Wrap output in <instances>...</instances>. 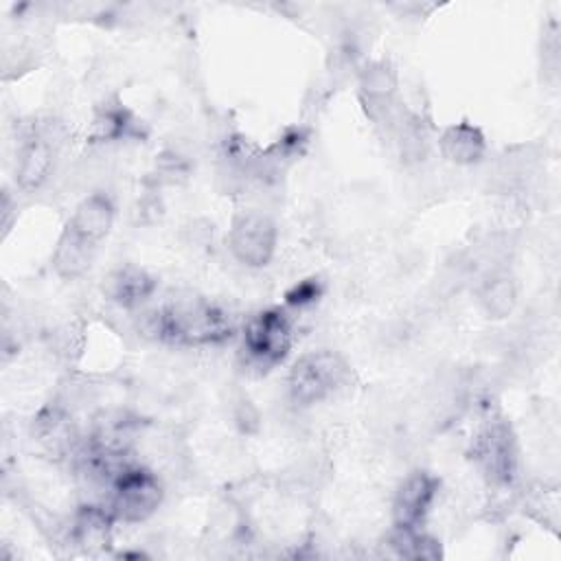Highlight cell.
I'll return each mask as SVG.
<instances>
[{
	"label": "cell",
	"instance_id": "52a82bcc",
	"mask_svg": "<svg viewBox=\"0 0 561 561\" xmlns=\"http://www.w3.org/2000/svg\"><path fill=\"white\" fill-rule=\"evenodd\" d=\"M473 460L493 484H511L517 476L519 458L515 436L504 421H491L473 443Z\"/></svg>",
	"mask_w": 561,
	"mask_h": 561
},
{
	"label": "cell",
	"instance_id": "30bf717a",
	"mask_svg": "<svg viewBox=\"0 0 561 561\" xmlns=\"http://www.w3.org/2000/svg\"><path fill=\"white\" fill-rule=\"evenodd\" d=\"M101 289L112 302L134 309L140 307L156 291V278L147 270L127 263L112 270L103 278Z\"/></svg>",
	"mask_w": 561,
	"mask_h": 561
},
{
	"label": "cell",
	"instance_id": "4fadbf2b",
	"mask_svg": "<svg viewBox=\"0 0 561 561\" xmlns=\"http://www.w3.org/2000/svg\"><path fill=\"white\" fill-rule=\"evenodd\" d=\"M440 153L456 164H473L484 156V136L469 123H458L445 129L438 140Z\"/></svg>",
	"mask_w": 561,
	"mask_h": 561
},
{
	"label": "cell",
	"instance_id": "9c48e42d",
	"mask_svg": "<svg viewBox=\"0 0 561 561\" xmlns=\"http://www.w3.org/2000/svg\"><path fill=\"white\" fill-rule=\"evenodd\" d=\"M112 224H114L112 197L103 191H92L77 204L66 228H70L81 239L99 245L110 234Z\"/></svg>",
	"mask_w": 561,
	"mask_h": 561
},
{
	"label": "cell",
	"instance_id": "6da1fadb",
	"mask_svg": "<svg viewBox=\"0 0 561 561\" xmlns=\"http://www.w3.org/2000/svg\"><path fill=\"white\" fill-rule=\"evenodd\" d=\"M162 333L160 340L171 344L202 346L217 344L230 337L232 327L228 316L202 298H182L160 309Z\"/></svg>",
	"mask_w": 561,
	"mask_h": 561
},
{
	"label": "cell",
	"instance_id": "5b68a950",
	"mask_svg": "<svg viewBox=\"0 0 561 561\" xmlns=\"http://www.w3.org/2000/svg\"><path fill=\"white\" fill-rule=\"evenodd\" d=\"M61 129L57 123L48 121L44 125H33L24 136L18 151L15 180L26 193L37 191L55 169V156L61 145Z\"/></svg>",
	"mask_w": 561,
	"mask_h": 561
},
{
	"label": "cell",
	"instance_id": "7c38bea8",
	"mask_svg": "<svg viewBox=\"0 0 561 561\" xmlns=\"http://www.w3.org/2000/svg\"><path fill=\"white\" fill-rule=\"evenodd\" d=\"M116 519L107 511L105 504H85L79 508L75 524H72V539L75 543L83 546L85 550H96L110 543L112 524Z\"/></svg>",
	"mask_w": 561,
	"mask_h": 561
},
{
	"label": "cell",
	"instance_id": "2e32d148",
	"mask_svg": "<svg viewBox=\"0 0 561 561\" xmlns=\"http://www.w3.org/2000/svg\"><path fill=\"white\" fill-rule=\"evenodd\" d=\"M388 543L397 557L427 559V561L440 557L438 541L432 539L430 535L419 533V526H394Z\"/></svg>",
	"mask_w": 561,
	"mask_h": 561
},
{
	"label": "cell",
	"instance_id": "ba28073f",
	"mask_svg": "<svg viewBox=\"0 0 561 561\" xmlns=\"http://www.w3.org/2000/svg\"><path fill=\"white\" fill-rule=\"evenodd\" d=\"M438 491V480L427 471H412L399 484L392 502L394 526H419Z\"/></svg>",
	"mask_w": 561,
	"mask_h": 561
},
{
	"label": "cell",
	"instance_id": "e0dca14e",
	"mask_svg": "<svg viewBox=\"0 0 561 561\" xmlns=\"http://www.w3.org/2000/svg\"><path fill=\"white\" fill-rule=\"evenodd\" d=\"M320 294H322L320 283H318L316 278H307V280H300L298 285H294V287L287 291V302H289L291 307H305V305L316 302Z\"/></svg>",
	"mask_w": 561,
	"mask_h": 561
},
{
	"label": "cell",
	"instance_id": "3957f363",
	"mask_svg": "<svg viewBox=\"0 0 561 561\" xmlns=\"http://www.w3.org/2000/svg\"><path fill=\"white\" fill-rule=\"evenodd\" d=\"M162 502V484L156 473L131 462L110 486L107 511L116 522L136 524L151 517Z\"/></svg>",
	"mask_w": 561,
	"mask_h": 561
},
{
	"label": "cell",
	"instance_id": "8fae6325",
	"mask_svg": "<svg viewBox=\"0 0 561 561\" xmlns=\"http://www.w3.org/2000/svg\"><path fill=\"white\" fill-rule=\"evenodd\" d=\"M96 252L99 245L81 239L70 228H64L53 252V267L61 278H77L92 267Z\"/></svg>",
	"mask_w": 561,
	"mask_h": 561
},
{
	"label": "cell",
	"instance_id": "8992f818",
	"mask_svg": "<svg viewBox=\"0 0 561 561\" xmlns=\"http://www.w3.org/2000/svg\"><path fill=\"white\" fill-rule=\"evenodd\" d=\"M276 239V224L265 213L243 210L230 226L228 248L245 267H265L274 256Z\"/></svg>",
	"mask_w": 561,
	"mask_h": 561
},
{
	"label": "cell",
	"instance_id": "277c9868",
	"mask_svg": "<svg viewBox=\"0 0 561 561\" xmlns=\"http://www.w3.org/2000/svg\"><path fill=\"white\" fill-rule=\"evenodd\" d=\"M294 344L289 318L278 309H267L252 316L243 329V351L256 368H272L283 362Z\"/></svg>",
	"mask_w": 561,
	"mask_h": 561
},
{
	"label": "cell",
	"instance_id": "7a4b0ae2",
	"mask_svg": "<svg viewBox=\"0 0 561 561\" xmlns=\"http://www.w3.org/2000/svg\"><path fill=\"white\" fill-rule=\"evenodd\" d=\"M348 375L346 362L333 351H311L289 370L287 390L296 405L320 403L331 397Z\"/></svg>",
	"mask_w": 561,
	"mask_h": 561
},
{
	"label": "cell",
	"instance_id": "9a60e30c",
	"mask_svg": "<svg viewBox=\"0 0 561 561\" xmlns=\"http://www.w3.org/2000/svg\"><path fill=\"white\" fill-rule=\"evenodd\" d=\"M138 134V121L123 107V105H105L96 112L92 123V138L105 140H121Z\"/></svg>",
	"mask_w": 561,
	"mask_h": 561
},
{
	"label": "cell",
	"instance_id": "5bb4252c",
	"mask_svg": "<svg viewBox=\"0 0 561 561\" xmlns=\"http://www.w3.org/2000/svg\"><path fill=\"white\" fill-rule=\"evenodd\" d=\"M517 302V285L506 272L493 270L480 287V305L491 318H506Z\"/></svg>",
	"mask_w": 561,
	"mask_h": 561
}]
</instances>
